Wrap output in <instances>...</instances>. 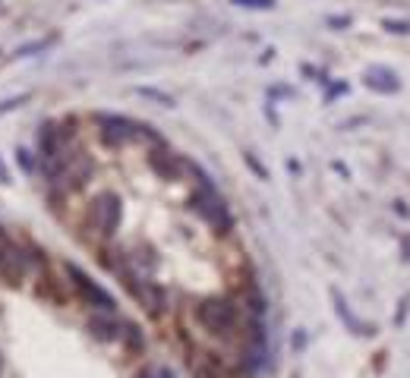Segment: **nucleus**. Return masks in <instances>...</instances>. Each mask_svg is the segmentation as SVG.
Here are the masks:
<instances>
[{
  "label": "nucleus",
  "instance_id": "nucleus-18",
  "mask_svg": "<svg viewBox=\"0 0 410 378\" xmlns=\"http://www.w3.org/2000/svg\"><path fill=\"white\" fill-rule=\"evenodd\" d=\"M329 26H338V29H341V26H351V19H347V16L338 19V16H335V19H329Z\"/></svg>",
  "mask_w": 410,
  "mask_h": 378
},
{
  "label": "nucleus",
  "instance_id": "nucleus-8",
  "mask_svg": "<svg viewBox=\"0 0 410 378\" xmlns=\"http://www.w3.org/2000/svg\"><path fill=\"white\" fill-rule=\"evenodd\" d=\"M89 331H92V337L104 340V344H111V340H120L124 322L114 319V312H98V315L89 319Z\"/></svg>",
  "mask_w": 410,
  "mask_h": 378
},
{
  "label": "nucleus",
  "instance_id": "nucleus-13",
  "mask_svg": "<svg viewBox=\"0 0 410 378\" xmlns=\"http://www.w3.org/2000/svg\"><path fill=\"white\" fill-rule=\"evenodd\" d=\"M231 4L249 6V10H271V6H275V0H231Z\"/></svg>",
  "mask_w": 410,
  "mask_h": 378
},
{
  "label": "nucleus",
  "instance_id": "nucleus-5",
  "mask_svg": "<svg viewBox=\"0 0 410 378\" xmlns=\"http://www.w3.org/2000/svg\"><path fill=\"white\" fill-rule=\"evenodd\" d=\"M32 252H26L22 246L10 243V240H0V281L6 284H22L26 275L32 271Z\"/></svg>",
  "mask_w": 410,
  "mask_h": 378
},
{
  "label": "nucleus",
  "instance_id": "nucleus-4",
  "mask_svg": "<svg viewBox=\"0 0 410 378\" xmlns=\"http://www.w3.org/2000/svg\"><path fill=\"white\" fill-rule=\"evenodd\" d=\"M120 218H124V202L114 193H101L89 205V224H92V230L98 237H114L120 227Z\"/></svg>",
  "mask_w": 410,
  "mask_h": 378
},
{
  "label": "nucleus",
  "instance_id": "nucleus-11",
  "mask_svg": "<svg viewBox=\"0 0 410 378\" xmlns=\"http://www.w3.org/2000/svg\"><path fill=\"white\" fill-rule=\"evenodd\" d=\"M331 297H335V309H338V315H341V319H344L347 325H351V328H356V331H360V334H369V331H366V328H363L360 322L354 319V312H347V302L341 300V293L335 290V293H331Z\"/></svg>",
  "mask_w": 410,
  "mask_h": 378
},
{
  "label": "nucleus",
  "instance_id": "nucleus-10",
  "mask_svg": "<svg viewBox=\"0 0 410 378\" xmlns=\"http://www.w3.org/2000/svg\"><path fill=\"white\" fill-rule=\"evenodd\" d=\"M120 340L126 344V350H130V353H142V347H146V337H142V331L136 328V325H130V322H124Z\"/></svg>",
  "mask_w": 410,
  "mask_h": 378
},
{
  "label": "nucleus",
  "instance_id": "nucleus-20",
  "mask_svg": "<svg viewBox=\"0 0 410 378\" xmlns=\"http://www.w3.org/2000/svg\"><path fill=\"white\" fill-rule=\"evenodd\" d=\"M0 183H10V173H6V164L0 161Z\"/></svg>",
  "mask_w": 410,
  "mask_h": 378
},
{
  "label": "nucleus",
  "instance_id": "nucleus-1",
  "mask_svg": "<svg viewBox=\"0 0 410 378\" xmlns=\"http://www.w3.org/2000/svg\"><path fill=\"white\" fill-rule=\"evenodd\" d=\"M95 123H98V136H101V142L108 148H120L133 139H146L151 145H161L164 142L158 133H151V126L126 120V117H120V113H98Z\"/></svg>",
  "mask_w": 410,
  "mask_h": 378
},
{
  "label": "nucleus",
  "instance_id": "nucleus-12",
  "mask_svg": "<svg viewBox=\"0 0 410 378\" xmlns=\"http://www.w3.org/2000/svg\"><path fill=\"white\" fill-rule=\"evenodd\" d=\"M51 48V38H41V41H29L16 51V57H32V54H41V51Z\"/></svg>",
  "mask_w": 410,
  "mask_h": 378
},
{
  "label": "nucleus",
  "instance_id": "nucleus-14",
  "mask_svg": "<svg viewBox=\"0 0 410 378\" xmlns=\"http://www.w3.org/2000/svg\"><path fill=\"white\" fill-rule=\"evenodd\" d=\"M16 158H19V164H22V170H26V173H32V170H35V164H32V151H29V148H16Z\"/></svg>",
  "mask_w": 410,
  "mask_h": 378
},
{
  "label": "nucleus",
  "instance_id": "nucleus-9",
  "mask_svg": "<svg viewBox=\"0 0 410 378\" xmlns=\"http://www.w3.org/2000/svg\"><path fill=\"white\" fill-rule=\"evenodd\" d=\"M366 86L376 88V92H398L401 82H398V76L389 73V70H369L366 73Z\"/></svg>",
  "mask_w": 410,
  "mask_h": 378
},
{
  "label": "nucleus",
  "instance_id": "nucleus-2",
  "mask_svg": "<svg viewBox=\"0 0 410 378\" xmlns=\"http://www.w3.org/2000/svg\"><path fill=\"white\" fill-rule=\"evenodd\" d=\"M186 168L199 177V189H196V195H193V211L199 218H205L218 233H227L234 227V218H231V211H227V202L218 195V189L211 186V180L205 177L196 164H186Z\"/></svg>",
  "mask_w": 410,
  "mask_h": 378
},
{
  "label": "nucleus",
  "instance_id": "nucleus-3",
  "mask_svg": "<svg viewBox=\"0 0 410 378\" xmlns=\"http://www.w3.org/2000/svg\"><path fill=\"white\" fill-rule=\"evenodd\" d=\"M196 322L202 325V331L215 337H231L240 328V312L231 300L224 297H209L196 306Z\"/></svg>",
  "mask_w": 410,
  "mask_h": 378
},
{
  "label": "nucleus",
  "instance_id": "nucleus-17",
  "mask_svg": "<svg viewBox=\"0 0 410 378\" xmlns=\"http://www.w3.org/2000/svg\"><path fill=\"white\" fill-rule=\"evenodd\" d=\"M385 29H389V32H410V26H407V22H385Z\"/></svg>",
  "mask_w": 410,
  "mask_h": 378
},
{
  "label": "nucleus",
  "instance_id": "nucleus-6",
  "mask_svg": "<svg viewBox=\"0 0 410 378\" xmlns=\"http://www.w3.org/2000/svg\"><path fill=\"white\" fill-rule=\"evenodd\" d=\"M66 268V275H70V281H73V287L76 290H79V297L89 302V306L92 309H98V312H114V309H117V302H114V297L108 290H104V287H98L92 277L86 275V271L79 268V265H73V262H66L64 265Z\"/></svg>",
  "mask_w": 410,
  "mask_h": 378
},
{
  "label": "nucleus",
  "instance_id": "nucleus-21",
  "mask_svg": "<svg viewBox=\"0 0 410 378\" xmlns=\"http://www.w3.org/2000/svg\"><path fill=\"white\" fill-rule=\"evenodd\" d=\"M0 369H4V359H0Z\"/></svg>",
  "mask_w": 410,
  "mask_h": 378
},
{
  "label": "nucleus",
  "instance_id": "nucleus-7",
  "mask_svg": "<svg viewBox=\"0 0 410 378\" xmlns=\"http://www.w3.org/2000/svg\"><path fill=\"white\" fill-rule=\"evenodd\" d=\"M149 164H151V170H155L158 177H164V180H177L180 170L186 168V164L180 161L174 151H168V145H164V142L149 151Z\"/></svg>",
  "mask_w": 410,
  "mask_h": 378
},
{
  "label": "nucleus",
  "instance_id": "nucleus-16",
  "mask_svg": "<svg viewBox=\"0 0 410 378\" xmlns=\"http://www.w3.org/2000/svg\"><path fill=\"white\" fill-rule=\"evenodd\" d=\"M246 164H249V168H253L256 173H259V177H262V180H265V177H269V173H265V168H262V164H259V161H256V158H253V155H246Z\"/></svg>",
  "mask_w": 410,
  "mask_h": 378
},
{
  "label": "nucleus",
  "instance_id": "nucleus-15",
  "mask_svg": "<svg viewBox=\"0 0 410 378\" xmlns=\"http://www.w3.org/2000/svg\"><path fill=\"white\" fill-rule=\"evenodd\" d=\"M139 95H146V98H155V101H161L164 108H174V98L161 95V92H155V88H139Z\"/></svg>",
  "mask_w": 410,
  "mask_h": 378
},
{
  "label": "nucleus",
  "instance_id": "nucleus-19",
  "mask_svg": "<svg viewBox=\"0 0 410 378\" xmlns=\"http://www.w3.org/2000/svg\"><path fill=\"white\" fill-rule=\"evenodd\" d=\"M151 378H174L171 369H158V372H151Z\"/></svg>",
  "mask_w": 410,
  "mask_h": 378
}]
</instances>
